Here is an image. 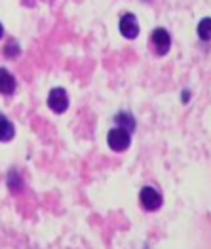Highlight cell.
I'll return each instance as SVG.
<instances>
[{
    "instance_id": "cell-1",
    "label": "cell",
    "mask_w": 211,
    "mask_h": 249,
    "mask_svg": "<svg viewBox=\"0 0 211 249\" xmlns=\"http://www.w3.org/2000/svg\"><path fill=\"white\" fill-rule=\"evenodd\" d=\"M106 143L108 148L114 150V152H124L131 145V133L124 131L122 127H114L106 133Z\"/></svg>"
},
{
    "instance_id": "cell-2",
    "label": "cell",
    "mask_w": 211,
    "mask_h": 249,
    "mask_svg": "<svg viewBox=\"0 0 211 249\" xmlns=\"http://www.w3.org/2000/svg\"><path fill=\"white\" fill-rule=\"evenodd\" d=\"M150 46L158 55H166L171 50V36L164 27H156L150 33Z\"/></svg>"
},
{
    "instance_id": "cell-3",
    "label": "cell",
    "mask_w": 211,
    "mask_h": 249,
    "mask_svg": "<svg viewBox=\"0 0 211 249\" xmlns=\"http://www.w3.org/2000/svg\"><path fill=\"white\" fill-rule=\"evenodd\" d=\"M139 202L145 211H158L162 208L164 200H162V194L156 190L154 187H143L139 192Z\"/></svg>"
},
{
    "instance_id": "cell-4",
    "label": "cell",
    "mask_w": 211,
    "mask_h": 249,
    "mask_svg": "<svg viewBox=\"0 0 211 249\" xmlns=\"http://www.w3.org/2000/svg\"><path fill=\"white\" fill-rule=\"evenodd\" d=\"M118 29H120V35H122L124 38H127V40L137 38V36H139V31H141L135 14H131V12H127V14H124V16L120 18Z\"/></svg>"
},
{
    "instance_id": "cell-5",
    "label": "cell",
    "mask_w": 211,
    "mask_h": 249,
    "mask_svg": "<svg viewBox=\"0 0 211 249\" xmlns=\"http://www.w3.org/2000/svg\"><path fill=\"white\" fill-rule=\"evenodd\" d=\"M48 107L55 112V114H63L69 108V95L63 88H53L48 93Z\"/></svg>"
},
{
    "instance_id": "cell-6",
    "label": "cell",
    "mask_w": 211,
    "mask_h": 249,
    "mask_svg": "<svg viewBox=\"0 0 211 249\" xmlns=\"http://www.w3.org/2000/svg\"><path fill=\"white\" fill-rule=\"evenodd\" d=\"M18 89V82L14 74L8 69H0V93L2 95H14Z\"/></svg>"
},
{
    "instance_id": "cell-7",
    "label": "cell",
    "mask_w": 211,
    "mask_h": 249,
    "mask_svg": "<svg viewBox=\"0 0 211 249\" xmlns=\"http://www.w3.org/2000/svg\"><path fill=\"white\" fill-rule=\"evenodd\" d=\"M114 122H116V127H122L127 133H133V131H135V125H137L135 118H133L129 112H124V110L114 116Z\"/></svg>"
},
{
    "instance_id": "cell-8",
    "label": "cell",
    "mask_w": 211,
    "mask_h": 249,
    "mask_svg": "<svg viewBox=\"0 0 211 249\" xmlns=\"http://www.w3.org/2000/svg\"><path fill=\"white\" fill-rule=\"evenodd\" d=\"M14 135H16V127L14 124L0 112V141H12L14 139Z\"/></svg>"
},
{
    "instance_id": "cell-9",
    "label": "cell",
    "mask_w": 211,
    "mask_h": 249,
    "mask_svg": "<svg viewBox=\"0 0 211 249\" xmlns=\"http://www.w3.org/2000/svg\"><path fill=\"white\" fill-rule=\"evenodd\" d=\"M198 36L204 42H210L211 38V19L210 18H202L198 23Z\"/></svg>"
},
{
    "instance_id": "cell-10",
    "label": "cell",
    "mask_w": 211,
    "mask_h": 249,
    "mask_svg": "<svg viewBox=\"0 0 211 249\" xmlns=\"http://www.w3.org/2000/svg\"><path fill=\"white\" fill-rule=\"evenodd\" d=\"M8 187H10L12 192H19L23 188L21 175H19L18 171H10V173H8Z\"/></svg>"
},
{
    "instance_id": "cell-11",
    "label": "cell",
    "mask_w": 211,
    "mask_h": 249,
    "mask_svg": "<svg viewBox=\"0 0 211 249\" xmlns=\"http://www.w3.org/2000/svg\"><path fill=\"white\" fill-rule=\"evenodd\" d=\"M21 53V50H19V44L16 40H10L6 46H4V55L8 57V59H14V57H18Z\"/></svg>"
},
{
    "instance_id": "cell-12",
    "label": "cell",
    "mask_w": 211,
    "mask_h": 249,
    "mask_svg": "<svg viewBox=\"0 0 211 249\" xmlns=\"http://www.w3.org/2000/svg\"><path fill=\"white\" fill-rule=\"evenodd\" d=\"M181 101H183V103H189V101H190L189 91H183V93H181Z\"/></svg>"
},
{
    "instance_id": "cell-13",
    "label": "cell",
    "mask_w": 211,
    "mask_h": 249,
    "mask_svg": "<svg viewBox=\"0 0 211 249\" xmlns=\"http://www.w3.org/2000/svg\"><path fill=\"white\" fill-rule=\"evenodd\" d=\"M4 36V27H2V23H0V38Z\"/></svg>"
}]
</instances>
